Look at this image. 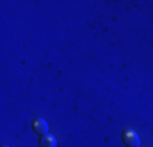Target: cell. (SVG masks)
<instances>
[{
  "label": "cell",
  "mask_w": 153,
  "mask_h": 147,
  "mask_svg": "<svg viewBox=\"0 0 153 147\" xmlns=\"http://www.w3.org/2000/svg\"><path fill=\"white\" fill-rule=\"evenodd\" d=\"M122 141L127 147H140V137L134 131H124L122 132Z\"/></svg>",
  "instance_id": "obj_1"
},
{
  "label": "cell",
  "mask_w": 153,
  "mask_h": 147,
  "mask_svg": "<svg viewBox=\"0 0 153 147\" xmlns=\"http://www.w3.org/2000/svg\"><path fill=\"white\" fill-rule=\"evenodd\" d=\"M33 129H34L36 134L44 136V134H47V131H49V126H47V123L42 118H36V119L33 121Z\"/></svg>",
  "instance_id": "obj_2"
},
{
  "label": "cell",
  "mask_w": 153,
  "mask_h": 147,
  "mask_svg": "<svg viewBox=\"0 0 153 147\" xmlns=\"http://www.w3.org/2000/svg\"><path fill=\"white\" fill-rule=\"evenodd\" d=\"M39 144H41V147H57V141L52 134H44Z\"/></svg>",
  "instance_id": "obj_3"
},
{
  "label": "cell",
  "mask_w": 153,
  "mask_h": 147,
  "mask_svg": "<svg viewBox=\"0 0 153 147\" xmlns=\"http://www.w3.org/2000/svg\"><path fill=\"white\" fill-rule=\"evenodd\" d=\"M3 147H10V146H3Z\"/></svg>",
  "instance_id": "obj_4"
}]
</instances>
